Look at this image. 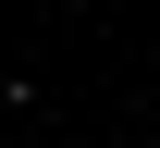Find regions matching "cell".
<instances>
[{"label":"cell","instance_id":"1","mask_svg":"<svg viewBox=\"0 0 160 148\" xmlns=\"http://www.w3.org/2000/svg\"><path fill=\"white\" fill-rule=\"evenodd\" d=\"M148 148H160V136H148Z\"/></svg>","mask_w":160,"mask_h":148}]
</instances>
